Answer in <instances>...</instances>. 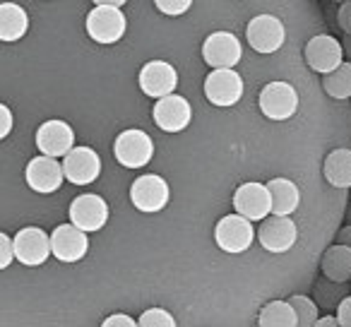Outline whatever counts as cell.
<instances>
[{
    "label": "cell",
    "instance_id": "cell-1",
    "mask_svg": "<svg viewBox=\"0 0 351 327\" xmlns=\"http://www.w3.org/2000/svg\"><path fill=\"white\" fill-rule=\"evenodd\" d=\"M113 156L121 167L125 169H142L147 167L154 156V142L147 135L145 130H137V128H130V130H123L121 135L116 137V145H113Z\"/></svg>",
    "mask_w": 351,
    "mask_h": 327
},
{
    "label": "cell",
    "instance_id": "cell-2",
    "mask_svg": "<svg viewBox=\"0 0 351 327\" xmlns=\"http://www.w3.org/2000/svg\"><path fill=\"white\" fill-rule=\"evenodd\" d=\"M84 27H87L89 39L97 41V44L108 46V44H116V41L123 39L128 22H125V15H123L121 10L94 3V8L89 10Z\"/></svg>",
    "mask_w": 351,
    "mask_h": 327
},
{
    "label": "cell",
    "instance_id": "cell-3",
    "mask_svg": "<svg viewBox=\"0 0 351 327\" xmlns=\"http://www.w3.org/2000/svg\"><path fill=\"white\" fill-rule=\"evenodd\" d=\"M258 106L269 121H289L298 111V92L289 82H267L260 89Z\"/></svg>",
    "mask_w": 351,
    "mask_h": 327
},
{
    "label": "cell",
    "instance_id": "cell-4",
    "mask_svg": "<svg viewBox=\"0 0 351 327\" xmlns=\"http://www.w3.org/2000/svg\"><path fill=\"white\" fill-rule=\"evenodd\" d=\"M303 58H306L308 68L320 73L322 77L332 75L337 68L344 65V46L330 34H317L303 49Z\"/></svg>",
    "mask_w": 351,
    "mask_h": 327
},
{
    "label": "cell",
    "instance_id": "cell-5",
    "mask_svg": "<svg viewBox=\"0 0 351 327\" xmlns=\"http://www.w3.org/2000/svg\"><path fill=\"white\" fill-rule=\"evenodd\" d=\"M215 241L224 253H231V255L245 253L255 241L253 221H248L241 215L221 217L215 226Z\"/></svg>",
    "mask_w": 351,
    "mask_h": 327
},
{
    "label": "cell",
    "instance_id": "cell-6",
    "mask_svg": "<svg viewBox=\"0 0 351 327\" xmlns=\"http://www.w3.org/2000/svg\"><path fill=\"white\" fill-rule=\"evenodd\" d=\"M245 39H248L250 49L255 53H277L284 46V39H287V29H284L282 20L274 15H258L248 22L245 27Z\"/></svg>",
    "mask_w": 351,
    "mask_h": 327
},
{
    "label": "cell",
    "instance_id": "cell-7",
    "mask_svg": "<svg viewBox=\"0 0 351 327\" xmlns=\"http://www.w3.org/2000/svg\"><path fill=\"white\" fill-rule=\"evenodd\" d=\"M169 183L164 181L156 173H145V176L135 178L130 186V202L135 210L145 212V215H154V212H161L166 205H169Z\"/></svg>",
    "mask_w": 351,
    "mask_h": 327
},
{
    "label": "cell",
    "instance_id": "cell-8",
    "mask_svg": "<svg viewBox=\"0 0 351 327\" xmlns=\"http://www.w3.org/2000/svg\"><path fill=\"white\" fill-rule=\"evenodd\" d=\"M243 49L234 32H212L202 44V60L215 70H234Z\"/></svg>",
    "mask_w": 351,
    "mask_h": 327
},
{
    "label": "cell",
    "instance_id": "cell-9",
    "mask_svg": "<svg viewBox=\"0 0 351 327\" xmlns=\"http://www.w3.org/2000/svg\"><path fill=\"white\" fill-rule=\"evenodd\" d=\"M236 215L245 217L248 221H265L272 217V197L267 183H243L234 193Z\"/></svg>",
    "mask_w": 351,
    "mask_h": 327
},
{
    "label": "cell",
    "instance_id": "cell-10",
    "mask_svg": "<svg viewBox=\"0 0 351 327\" xmlns=\"http://www.w3.org/2000/svg\"><path fill=\"white\" fill-rule=\"evenodd\" d=\"M70 224L77 226L84 234H92V231H101L108 221V205L101 195H94V193H84L77 195L70 202Z\"/></svg>",
    "mask_w": 351,
    "mask_h": 327
},
{
    "label": "cell",
    "instance_id": "cell-11",
    "mask_svg": "<svg viewBox=\"0 0 351 327\" xmlns=\"http://www.w3.org/2000/svg\"><path fill=\"white\" fill-rule=\"evenodd\" d=\"M205 99L212 106L229 108L236 106L243 97V80L236 70H212L205 77Z\"/></svg>",
    "mask_w": 351,
    "mask_h": 327
},
{
    "label": "cell",
    "instance_id": "cell-12",
    "mask_svg": "<svg viewBox=\"0 0 351 327\" xmlns=\"http://www.w3.org/2000/svg\"><path fill=\"white\" fill-rule=\"evenodd\" d=\"M137 82H140V89L147 97L161 101V99L173 97L176 94V87H178V70L171 63H166V60H149V63L142 65Z\"/></svg>",
    "mask_w": 351,
    "mask_h": 327
},
{
    "label": "cell",
    "instance_id": "cell-13",
    "mask_svg": "<svg viewBox=\"0 0 351 327\" xmlns=\"http://www.w3.org/2000/svg\"><path fill=\"white\" fill-rule=\"evenodd\" d=\"M34 142H36V149L41 152L44 156H51V159H58V156H68L70 152L75 149V132L73 128L68 125L65 121H46L39 125L34 135Z\"/></svg>",
    "mask_w": 351,
    "mask_h": 327
},
{
    "label": "cell",
    "instance_id": "cell-14",
    "mask_svg": "<svg viewBox=\"0 0 351 327\" xmlns=\"http://www.w3.org/2000/svg\"><path fill=\"white\" fill-rule=\"evenodd\" d=\"M12 241H15L17 260L22 265H27V267H39L53 255L51 236L39 226H25V229L17 231V236Z\"/></svg>",
    "mask_w": 351,
    "mask_h": 327
},
{
    "label": "cell",
    "instance_id": "cell-15",
    "mask_svg": "<svg viewBox=\"0 0 351 327\" xmlns=\"http://www.w3.org/2000/svg\"><path fill=\"white\" fill-rule=\"evenodd\" d=\"M152 118H154V125L159 128V130L183 132L193 121V106L186 97L173 94V97H166L154 104Z\"/></svg>",
    "mask_w": 351,
    "mask_h": 327
},
{
    "label": "cell",
    "instance_id": "cell-16",
    "mask_svg": "<svg viewBox=\"0 0 351 327\" xmlns=\"http://www.w3.org/2000/svg\"><path fill=\"white\" fill-rule=\"evenodd\" d=\"M25 178H27V186L34 193H39V195H51V193H56L63 186L65 171H63V164H58V159L39 154L27 164Z\"/></svg>",
    "mask_w": 351,
    "mask_h": 327
},
{
    "label": "cell",
    "instance_id": "cell-17",
    "mask_svg": "<svg viewBox=\"0 0 351 327\" xmlns=\"http://www.w3.org/2000/svg\"><path fill=\"white\" fill-rule=\"evenodd\" d=\"M258 241L267 253H287L296 245L298 229L291 221V217H269L260 224Z\"/></svg>",
    "mask_w": 351,
    "mask_h": 327
},
{
    "label": "cell",
    "instance_id": "cell-18",
    "mask_svg": "<svg viewBox=\"0 0 351 327\" xmlns=\"http://www.w3.org/2000/svg\"><path fill=\"white\" fill-rule=\"evenodd\" d=\"M65 181L75 186H89L101 176V159L92 147H75L63 159Z\"/></svg>",
    "mask_w": 351,
    "mask_h": 327
},
{
    "label": "cell",
    "instance_id": "cell-19",
    "mask_svg": "<svg viewBox=\"0 0 351 327\" xmlns=\"http://www.w3.org/2000/svg\"><path fill=\"white\" fill-rule=\"evenodd\" d=\"M51 248H53L56 260H60V263H80L89 250V239L77 226L60 224L51 234Z\"/></svg>",
    "mask_w": 351,
    "mask_h": 327
},
{
    "label": "cell",
    "instance_id": "cell-20",
    "mask_svg": "<svg viewBox=\"0 0 351 327\" xmlns=\"http://www.w3.org/2000/svg\"><path fill=\"white\" fill-rule=\"evenodd\" d=\"M269 197H272V215L274 217H291L301 205V191L289 178H272L267 183Z\"/></svg>",
    "mask_w": 351,
    "mask_h": 327
},
{
    "label": "cell",
    "instance_id": "cell-21",
    "mask_svg": "<svg viewBox=\"0 0 351 327\" xmlns=\"http://www.w3.org/2000/svg\"><path fill=\"white\" fill-rule=\"evenodd\" d=\"M320 269L325 274V279L335 284H346L351 279V248L346 245H330V248L322 253Z\"/></svg>",
    "mask_w": 351,
    "mask_h": 327
},
{
    "label": "cell",
    "instance_id": "cell-22",
    "mask_svg": "<svg viewBox=\"0 0 351 327\" xmlns=\"http://www.w3.org/2000/svg\"><path fill=\"white\" fill-rule=\"evenodd\" d=\"M29 29V17H27L25 8L17 3H3L0 5V41L12 44L20 41Z\"/></svg>",
    "mask_w": 351,
    "mask_h": 327
},
{
    "label": "cell",
    "instance_id": "cell-23",
    "mask_svg": "<svg viewBox=\"0 0 351 327\" xmlns=\"http://www.w3.org/2000/svg\"><path fill=\"white\" fill-rule=\"evenodd\" d=\"M322 176L332 188H351V149H332L322 164Z\"/></svg>",
    "mask_w": 351,
    "mask_h": 327
},
{
    "label": "cell",
    "instance_id": "cell-24",
    "mask_svg": "<svg viewBox=\"0 0 351 327\" xmlns=\"http://www.w3.org/2000/svg\"><path fill=\"white\" fill-rule=\"evenodd\" d=\"M258 327H298L296 311L289 301H269L260 311Z\"/></svg>",
    "mask_w": 351,
    "mask_h": 327
},
{
    "label": "cell",
    "instance_id": "cell-25",
    "mask_svg": "<svg viewBox=\"0 0 351 327\" xmlns=\"http://www.w3.org/2000/svg\"><path fill=\"white\" fill-rule=\"evenodd\" d=\"M322 89H325L327 97L337 99V101L351 99V63H344L332 75L322 77Z\"/></svg>",
    "mask_w": 351,
    "mask_h": 327
},
{
    "label": "cell",
    "instance_id": "cell-26",
    "mask_svg": "<svg viewBox=\"0 0 351 327\" xmlns=\"http://www.w3.org/2000/svg\"><path fill=\"white\" fill-rule=\"evenodd\" d=\"M346 296H349V293H346L344 284H335V282H330V279H322V282H317L315 291H313L315 303L320 308H325V311H337Z\"/></svg>",
    "mask_w": 351,
    "mask_h": 327
},
{
    "label": "cell",
    "instance_id": "cell-27",
    "mask_svg": "<svg viewBox=\"0 0 351 327\" xmlns=\"http://www.w3.org/2000/svg\"><path fill=\"white\" fill-rule=\"evenodd\" d=\"M289 303L296 311V320L298 327H315L317 320H320V306H317L313 298L303 296V293H293L289 296Z\"/></svg>",
    "mask_w": 351,
    "mask_h": 327
},
{
    "label": "cell",
    "instance_id": "cell-28",
    "mask_svg": "<svg viewBox=\"0 0 351 327\" xmlns=\"http://www.w3.org/2000/svg\"><path fill=\"white\" fill-rule=\"evenodd\" d=\"M137 325L140 327H178L176 325V317L171 315L166 308H147V311L137 317Z\"/></svg>",
    "mask_w": 351,
    "mask_h": 327
},
{
    "label": "cell",
    "instance_id": "cell-29",
    "mask_svg": "<svg viewBox=\"0 0 351 327\" xmlns=\"http://www.w3.org/2000/svg\"><path fill=\"white\" fill-rule=\"evenodd\" d=\"M154 8L169 17H178V15H186L193 8V3L191 0H156Z\"/></svg>",
    "mask_w": 351,
    "mask_h": 327
},
{
    "label": "cell",
    "instance_id": "cell-30",
    "mask_svg": "<svg viewBox=\"0 0 351 327\" xmlns=\"http://www.w3.org/2000/svg\"><path fill=\"white\" fill-rule=\"evenodd\" d=\"M15 260H17L15 241L8 234H0V269H8Z\"/></svg>",
    "mask_w": 351,
    "mask_h": 327
},
{
    "label": "cell",
    "instance_id": "cell-31",
    "mask_svg": "<svg viewBox=\"0 0 351 327\" xmlns=\"http://www.w3.org/2000/svg\"><path fill=\"white\" fill-rule=\"evenodd\" d=\"M101 327H140V325H137L135 317L125 315V313H113V315H108L101 322Z\"/></svg>",
    "mask_w": 351,
    "mask_h": 327
},
{
    "label": "cell",
    "instance_id": "cell-32",
    "mask_svg": "<svg viewBox=\"0 0 351 327\" xmlns=\"http://www.w3.org/2000/svg\"><path fill=\"white\" fill-rule=\"evenodd\" d=\"M337 322H339V327H351V293L337 308Z\"/></svg>",
    "mask_w": 351,
    "mask_h": 327
},
{
    "label": "cell",
    "instance_id": "cell-33",
    "mask_svg": "<svg viewBox=\"0 0 351 327\" xmlns=\"http://www.w3.org/2000/svg\"><path fill=\"white\" fill-rule=\"evenodd\" d=\"M337 20H339V29L344 32V36H351V3H341Z\"/></svg>",
    "mask_w": 351,
    "mask_h": 327
},
{
    "label": "cell",
    "instance_id": "cell-34",
    "mask_svg": "<svg viewBox=\"0 0 351 327\" xmlns=\"http://www.w3.org/2000/svg\"><path fill=\"white\" fill-rule=\"evenodd\" d=\"M0 116H3V125H0V137L5 140L12 130V111L8 104H0Z\"/></svg>",
    "mask_w": 351,
    "mask_h": 327
},
{
    "label": "cell",
    "instance_id": "cell-35",
    "mask_svg": "<svg viewBox=\"0 0 351 327\" xmlns=\"http://www.w3.org/2000/svg\"><path fill=\"white\" fill-rule=\"evenodd\" d=\"M337 243L339 245H346V248H351V226L346 224V226H341L339 231H337Z\"/></svg>",
    "mask_w": 351,
    "mask_h": 327
},
{
    "label": "cell",
    "instance_id": "cell-36",
    "mask_svg": "<svg viewBox=\"0 0 351 327\" xmlns=\"http://www.w3.org/2000/svg\"><path fill=\"white\" fill-rule=\"evenodd\" d=\"M315 327H339V322H337V315H325L317 320Z\"/></svg>",
    "mask_w": 351,
    "mask_h": 327
},
{
    "label": "cell",
    "instance_id": "cell-37",
    "mask_svg": "<svg viewBox=\"0 0 351 327\" xmlns=\"http://www.w3.org/2000/svg\"><path fill=\"white\" fill-rule=\"evenodd\" d=\"M99 5H106V8H116V10H121L123 5H125V3H123V0H97Z\"/></svg>",
    "mask_w": 351,
    "mask_h": 327
},
{
    "label": "cell",
    "instance_id": "cell-38",
    "mask_svg": "<svg viewBox=\"0 0 351 327\" xmlns=\"http://www.w3.org/2000/svg\"><path fill=\"white\" fill-rule=\"evenodd\" d=\"M341 46H344V56L349 58L351 63V36H344V41H341Z\"/></svg>",
    "mask_w": 351,
    "mask_h": 327
},
{
    "label": "cell",
    "instance_id": "cell-39",
    "mask_svg": "<svg viewBox=\"0 0 351 327\" xmlns=\"http://www.w3.org/2000/svg\"><path fill=\"white\" fill-rule=\"evenodd\" d=\"M346 221H349V226H351V205H349V210H346Z\"/></svg>",
    "mask_w": 351,
    "mask_h": 327
}]
</instances>
